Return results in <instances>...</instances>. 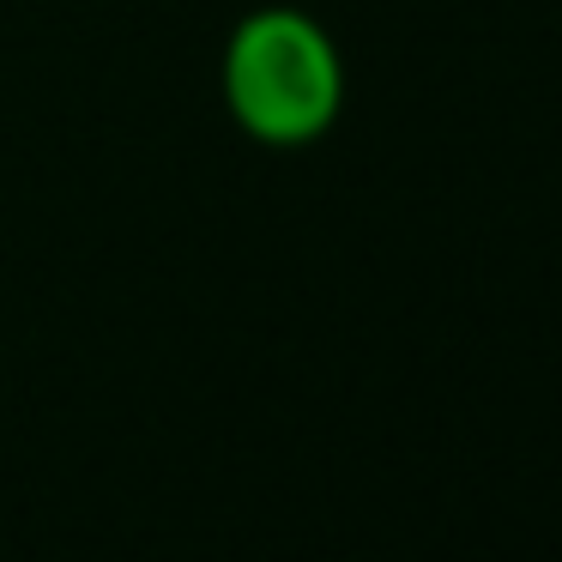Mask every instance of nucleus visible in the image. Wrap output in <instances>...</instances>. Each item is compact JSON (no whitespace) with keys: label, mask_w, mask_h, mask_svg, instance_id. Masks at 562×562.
<instances>
[{"label":"nucleus","mask_w":562,"mask_h":562,"mask_svg":"<svg viewBox=\"0 0 562 562\" xmlns=\"http://www.w3.org/2000/svg\"><path fill=\"white\" fill-rule=\"evenodd\" d=\"M224 103L260 146H308L345 110L339 43L296 7H260L224 43Z\"/></svg>","instance_id":"1"}]
</instances>
